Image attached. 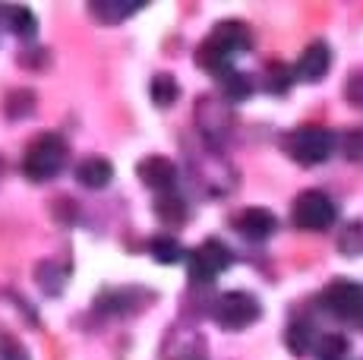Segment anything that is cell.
Masks as SVG:
<instances>
[{
  "label": "cell",
  "instance_id": "6da1fadb",
  "mask_svg": "<svg viewBox=\"0 0 363 360\" xmlns=\"http://www.w3.org/2000/svg\"><path fill=\"white\" fill-rule=\"evenodd\" d=\"M250 45H253V35H250L247 26H243L240 19H225V23L215 26V29L208 32V38L196 47V64L218 79L221 73L231 70V60L237 54L250 51Z\"/></svg>",
  "mask_w": 363,
  "mask_h": 360
},
{
  "label": "cell",
  "instance_id": "7a4b0ae2",
  "mask_svg": "<svg viewBox=\"0 0 363 360\" xmlns=\"http://www.w3.org/2000/svg\"><path fill=\"white\" fill-rule=\"evenodd\" d=\"M67 162V142L57 133H38L26 145L23 155V174L32 184H45V180L57 177Z\"/></svg>",
  "mask_w": 363,
  "mask_h": 360
},
{
  "label": "cell",
  "instance_id": "3957f363",
  "mask_svg": "<svg viewBox=\"0 0 363 360\" xmlns=\"http://www.w3.org/2000/svg\"><path fill=\"white\" fill-rule=\"evenodd\" d=\"M335 145H338V136H335L329 127H316V123H310V127H297L294 133L284 136V149H288V155L300 164L329 162Z\"/></svg>",
  "mask_w": 363,
  "mask_h": 360
},
{
  "label": "cell",
  "instance_id": "277c9868",
  "mask_svg": "<svg viewBox=\"0 0 363 360\" xmlns=\"http://www.w3.org/2000/svg\"><path fill=\"white\" fill-rule=\"evenodd\" d=\"M291 218L300 231H325V227L335 225L338 218V209H335L332 196L323 190H303L294 199V209H291Z\"/></svg>",
  "mask_w": 363,
  "mask_h": 360
},
{
  "label": "cell",
  "instance_id": "5b68a950",
  "mask_svg": "<svg viewBox=\"0 0 363 360\" xmlns=\"http://www.w3.org/2000/svg\"><path fill=\"white\" fill-rule=\"evenodd\" d=\"M259 313H262L259 300L253 294H247V291H228V294H221L215 300V310H212L215 322L228 332H240L247 325H253L259 320Z\"/></svg>",
  "mask_w": 363,
  "mask_h": 360
},
{
  "label": "cell",
  "instance_id": "8992f818",
  "mask_svg": "<svg viewBox=\"0 0 363 360\" xmlns=\"http://www.w3.org/2000/svg\"><path fill=\"white\" fill-rule=\"evenodd\" d=\"M231 262H234L231 247L221 244L218 237H208L190 253V279L199 281V285H208V281L218 279Z\"/></svg>",
  "mask_w": 363,
  "mask_h": 360
},
{
  "label": "cell",
  "instance_id": "52a82bcc",
  "mask_svg": "<svg viewBox=\"0 0 363 360\" xmlns=\"http://www.w3.org/2000/svg\"><path fill=\"white\" fill-rule=\"evenodd\" d=\"M323 303L335 320L363 329V285H357V281H332L323 291Z\"/></svg>",
  "mask_w": 363,
  "mask_h": 360
},
{
  "label": "cell",
  "instance_id": "ba28073f",
  "mask_svg": "<svg viewBox=\"0 0 363 360\" xmlns=\"http://www.w3.org/2000/svg\"><path fill=\"white\" fill-rule=\"evenodd\" d=\"M136 171H139V180L155 193H167V190H174V184H177V164L164 155L143 158Z\"/></svg>",
  "mask_w": 363,
  "mask_h": 360
},
{
  "label": "cell",
  "instance_id": "9c48e42d",
  "mask_svg": "<svg viewBox=\"0 0 363 360\" xmlns=\"http://www.w3.org/2000/svg\"><path fill=\"white\" fill-rule=\"evenodd\" d=\"M206 338L196 329H174L164 342V360H206Z\"/></svg>",
  "mask_w": 363,
  "mask_h": 360
},
{
  "label": "cell",
  "instance_id": "30bf717a",
  "mask_svg": "<svg viewBox=\"0 0 363 360\" xmlns=\"http://www.w3.org/2000/svg\"><path fill=\"white\" fill-rule=\"evenodd\" d=\"M329 67H332V47L325 45V41H310V45L303 47V54H300L294 73H297V79H303V82H319L329 73Z\"/></svg>",
  "mask_w": 363,
  "mask_h": 360
},
{
  "label": "cell",
  "instance_id": "8fae6325",
  "mask_svg": "<svg viewBox=\"0 0 363 360\" xmlns=\"http://www.w3.org/2000/svg\"><path fill=\"white\" fill-rule=\"evenodd\" d=\"M234 227L243 234L247 240H265L275 234L278 227V218L272 215L269 209H262V206H253V209H240L234 215Z\"/></svg>",
  "mask_w": 363,
  "mask_h": 360
},
{
  "label": "cell",
  "instance_id": "7c38bea8",
  "mask_svg": "<svg viewBox=\"0 0 363 360\" xmlns=\"http://www.w3.org/2000/svg\"><path fill=\"white\" fill-rule=\"evenodd\" d=\"M196 127H199V133L206 136L212 145H221V140L228 136L225 108H221L215 99H199V105H196Z\"/></svg>",
  "mask_w": 363,
  "mask_h": 360
},
{
  "label": "cell",
  "instance_id": "4fadbf2b",
  "mask_svg": "<svg viewBox=\"0 0 363 360\" xmlns=\"http://www.w3.org/2000/svg\"><path fill=\"white\" fill-rule=\"evenodd\" d=\"M111 177H114V168H111L108 158H86V162L76 164V180H79L82 186H89V190H101V186L111 184Z\"/></svg>",
  "mask_w": 363,
  "mask_h": 360
},
{
  "label": "cell",
  "instance_id": "5bb4252c",
  "mask_svg": "<svg viewBox=\"0 0 363 360\" xmlns=\"http://www.w3.org/2000/svg\"><path fill=\"white\" fill-rule=\"evenodd\" d=\"M139 10H143V4H121V0H95V4H89V13L95 19H101L104 26L121 23V19H127Z\"/></svg>",
  "mask_w": 363,
  "mask_h": 360
},
{
  "label": "cell",
  "instance_id": "9a60e30c",
  "mask_svg": "<svg viewBox=\"0 0 363 360\" xmlns=\"http://www.w3.org/2000/svg\"><path fill=\"white\" fill-rule=\"evenodd\" d=\"M149 253L155 262H162V266H174V262H180L186 256V250L180 247L177 237H171V234H162V237H152L149 240Z\"/></svg>",
  "mask_w": 363,
  "mask_h": 360
},
{
  "label": "cell",
  "instance_id": "2e32d148",
  "mask_svg": "<svg viewBox=\"0 0 363 360\" xmlns=\"http://www.w3.org/2000/svg\"><path fill=\"white\" fill-rule=\"evenodd\" d=\"M313 338H316V335H313V325H310V322H303V320L291 322V325H288V332H284V344H288L291 354H297V357L310 354Z\"/></svg>",
  "mask_w": 363,
  "mask_h": 360
},
{
  "label": "cell",
  "instance_id": "e0dca14e",
  "mask_svg": "<svg viewBox=\"0 0 363 360\" xmlns=\"http://www.w3.org/2000/svg\"><path fill=\"white\" fill-rule=\"evenodd\" d=\"M4 16H6L10 32H16V35L32 38L35 32H38V19H35V13L29 10V6H6Z\"/></svg>",
  "mask_w": 363,
  "mask_h": 360
},
{
  "label": "cell",
  "instance_id": "ac0fdd59",
  "mask_svg": "<svg viewBox=\"0 0 363 360\" xmlns=\"http://www.w3.org/2000/svg\"><path fill=\"white\" fill-rule=\"evenodd\" d=\"M180 95V86L171 73H155L152 76V101L155 108H171Z\"/></svg>",
  "mask_w": 363,
  "mask_h": 360
},
{
  "label": "cell",
  "instance_id": "d6986e66",
  "mask_svg": "<svg viewBox=\"0 0 363 360\" xmlns=\"http://www.w3.org/2000/svg\"><path fill=\"white\" fill-rule=\"evenodd\" d=\"M32 111H35V92L32 89H13V92L6 95L4 114L10 117V120H23V117H29Z\"/></svg>",
  "mask_w": 363,
  "mask_h": 360
},
{
  "label": "cell",
  "instance_id": "ffe728a7",
  "mask_svg": "<svg viewBox=\"0 0 363 360\" xmlns=\"http://www.w3.org/2000/svg\"><path fill=\"white\" fill-rule=\"evenodd\" d=\"M67 275H69V269L64 266V262L48 259V262L38 266V285L45 288L48 294H60V288L67 285Z\"/></svg>",
  "mask_w": 363,
  "mask_h": 360
},
{
  "label": "cell",
  "instance_id": "44dd1931",
  "mask_svg": "<svg viewBox=\"0 0 363 360\" xmlns=\"http://www.w3.org/2000/svg\"><path fill=\"white\" fill-rule=\"evenodd\" d=\"M218 86H221V92H225L228 101H240V99H247V95L253 92V82H250V76L247 73H237V70L221 73L218 76Z\"/></svg>",
  "mask_w": 363,
  "mask_h": 360
},
{
  "label": "cell",
  "instance_id": "7402d4cb",
  "mask_svg": "<svg viewBox=\"0 0 363 360\" xmlns=\"http://www.w3.org/2000/svg\"><path fill=\"white\" fill-rule=\"evenodd\" d=\"M155 215L164 221V225L177 227L186 221V203L180 196H158L155 199Z\"/></svg>",
  "mask_w": 363,
  "mask_h": 360
},
{
  "label": "cell",
  "instance_id": "603a6c76",
  "mask_svg": "<svg viewBox=\"0 0 363 360\" xmlns=\"http://www.w3.org/2000/svg\"><path fill=\"white\" fill-rule=\"evenodd\" d=\"M347 351H351V344H347V338L338 335V332L323 335L316 342V360H345Z\"/></svg>",
  "mask_w": 363,
  "mask_h": 360
},
{
  "label": "cell",
  "instance_id": "cb8c5ba5",
  "mask_svg": "<svg viewBox=\"0 0 363 360\" xmlns=\"http://www.w3.org/2000/svg\"><path fill=\"white\" fill-rule=\"evenodd\" d=\"M338 250L345 256H360L363 253V221H351V225L341 227Z\"/></svg>",
  "mask_w": 363,
  "mask_h": 360
},
{
  "label": "cell",
  "instance_id": "d4e9b609",
  "mask_svg": "<svg viewBox=\"0 0 363 360\" xmlns=\"http://www.w3.org/2000/svg\"><path fill=\"white\" fill-rule=\"evenodd\" d=\"M265 76H269V79H265V89H269V92H278V95L288 92V86L297 79V73L291 70V67H284V64H269Z\"/></svg>",
  "mask_w": 363,
  "mask_h": 360
},
{
  "label": "cell",
  "instance_id": "484cf974",
  "mask_svg": "<svg viewBox=\"0 0 363 360\" xmlns=\"http://www.w3.org/2000/svg\"><path fill=\"white\" fill-rule=\"evenodd\" d=\"M341 152H345L347 162L363 164V127H357V130H347V133L341 136Z\"/></svg>",
  "mask_w": 363,
  "mask_h": 360
},
{
  "label": "cell",
  "instance_id": "4316f807",
  "mask_svg": "<svg viewBox=\"0 0 363 360\" xmlns=\"http://www.w3.org/2000/svg\"><path fill=\"white\" fill-rule=\"evenodd\" d=\"M0 360H29V354H26V348L19 342L4 338V342H0Z\"/></svg>",
  "mask_w": 363,
  "mask_h": 360
},
{
  "label": "cell",
  "instance_id": "83f0119b",
  "mask_svg": "<svg viewBox=\"0 0 363 360\" xmlns=\"http://www.w3.org/2000/svg\"><path fill=\"white\" fill-rule=\"evenodd\" d=\"M347 99H351V105L363 108V73H357L351 82H347Z\"/></svg>",
  "mask_w": 363,
  "mask_h": 360
},
{
  "label": "cell",
  "instance_id": "f1b7e54d",
  "mask_svg": "<svg viewBox=\"0 0 363 360\" xmlns=\"http://www.w3.org/2000/svg\"><path fill=\"white\" fill-rule=\"evenodd\" d=\"M0 171H4V162H0Z\"/></svg>",
  "mask_w": 363,
  "mask_h": 360
},
{
  "label": "cell",
  "instance_id": "f546056e",
  "mask_svg": "<svg viewBox=\"0 0 363 360\" xmlns=\"http://www.w3.org/2000/svg\"><path fill=\"white\" fill-rule=\"evenodd\" d=\"M0 13H4V10H0Z\"/></svg>",
  "mask_w": 363,
  "mask_h": 360
}]
</instances>
